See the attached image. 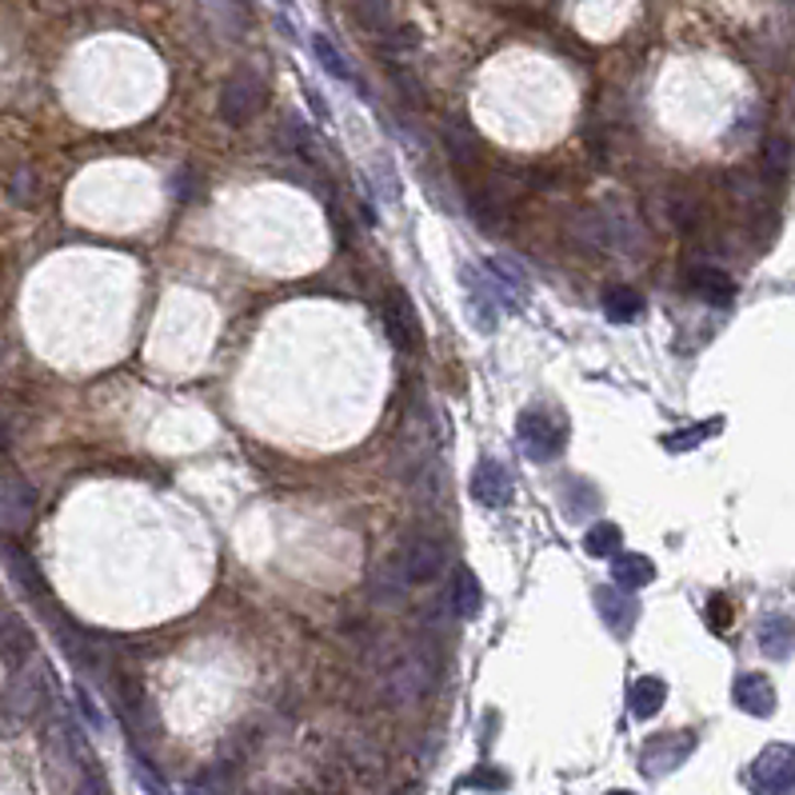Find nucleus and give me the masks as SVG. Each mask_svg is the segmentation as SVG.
I'll return each instance as SVG.
<instances>
[{
  "label": "nucleus",
  "mask_w": 795,
  "mask_h": 795,
  "mask_svg": "<svg viewBox=\"0 0 795 795\" xmlns=\"http://www.w3.org/2000/svg\"><path fill=\"white\" fill-rule=\"evenodd\" d=\"M36 512V492L21 472L0 468V528L24 531Z\"/></svg>",
  "instance_id": "8"
},
{
  "label": "nucleus",
  "mask_w": 795,
  "mask_h": 795,
  "mask_svg": "<svg viewBox=\"0 0 795 795\" xmlns=\"http://www.w3.org/2000/svg\"><path fill=\"white\" fill-rule=\"evenodd\" d=\"M516 440L528 460H536V464H552V460L563 456V448H568V424H563V416L556 408L531 404V408L519 412Z\"/></svg>",
  "instance_id": "2"
},
{
  "label": "nucleus",
  "mask_w": 795,
  "mask_h": 795,
  "mask_svg": "<svg viewBox=\"0 0 795 795\" xmlns=\"http://www.w3.org/2000/svg\"><path fill=\"white\" fill-rule=\"evenodd\" d=\"M464 787H480V792H504V787H508V775H504V772H492V768H484V772L468 775Z\"/></svg>",
  "instance_id": "31"
},
{
  "label": "nucleus",
  "mask_w": 795,
  "mask_h": 795,
  "mask_svg": "<svg viewBox=\"0 0 795 795\" xmlns=\"http://www.w3.org/2000/svg\"><path fill=\"white\" fill-rule=\"evenodd\" d=\"M608 795H631V792H608Z\"/></svg>",
  "instance_id": "36"
},
{
  "label": "nucleus",
  "mask_w": 795,
  "mask_h": 795,
  "mask_svg": "<svg viewBox=\"0 0 795 795\" xmlns=\"http://www.w3.org/2000/svg\"><path fill=\"white\" fill-rule=\"evenodd\" d=\"M0 560H4V568H9V575L16 580V587H21L24 596L33 600L36 608H41V612L53 608V592H48L45 575H41L36 560L29 556V548H21V544L12 540V536H0Z\"/></svg>",
  "instance_id": "4"
},
{
  "label": "nucleus",
  "mask_w": 795,
  "mask_h": 795,
  "mask_svg": "<svg viewBox=\"0 0 795 795\" xmlns=\"http://www.w3.org/2000/svg\"><path fill=\"white\" fill-rule=\"evenodd\" d=\"M408 592H412V580L408 572H404L400 556L376 563L372 580H368V596H372L376 608H404V604H408Z\"/></svg>",
  "instance_id": "12"
},
{
  "label": "nucleus",
  "mask_w": 795,
  "mask_h": 795,
  "mask_svg": "<svg viewBox=\"0 0 795 795\" xmlns=\"http://www.w3.org/2000/svg\"><path fill=\"white\" fill-rule=\"evenodd\" d=\"M9 448V432H4V424H0V452Z\"/></svg>",
  "instance_id": "35"
},
{
  "label": "nucleus",
  "mask_w": 795,
  "mask_h": 795,
  "mask_svg": "<svg viewBox=\"0 0 795 795\" xmlns=\"http://www.w3.org/2000/svg\"><path fill=\"white\" fill-rule=\"evenodd\" d=\"M687 288L696 292L699 300L707 304H716V309H728L731 300H736V280L724 272V268H692L687 272Z\"/></svg>",
  "instance_id": "17"
},
{
  "label": "nucleus",
  "mask_w": 795,
  "mask_h": 795,
  "mask_svg": "<svg viewBox=\"0 0 795 795\" xmlns=\"http://www.w3.org/2000/svg\"><path fill=\"white\" fill-rule=\"evenodd\" d=\"M256 109H260V80L253 72H236V77L224 80L221 89V121L233 124V128H244L253 121Z\"/></svg>",
  "instance_id": "10"
},
{
  "label": "nucleus",
  "mask_w": 795,
  "mask_h": 795,
  "mask_svg": "<svg viewBox=\"0 0 795 795\" xmlns=\"http://www.w3.org/2000/svg\"><path fill=\"white\" fill-rule=\"evenodd\" d=\"M668 704V684H663L660 675H640L628 692V707L636 719H656Z\"/></svg>",
  "instance_id": "20"
},
{
  "label": "nucleus",
  "mask_w": 795,
  "mask_h": 795,
  "mask_svg": "<svg viewBox=\"0 0 795 795\" xmlns=\"http://www.w3.org/2000/svg\"><path fill=\"white\" fill-rule=\"evenodd\" d=\"M707 616H712V624H716V631H728V604H724V600H712V604H707Z\"/></svg>",
  "instance_id": "33"
},
{
  "label": "nucleus",
  "mask_w": 795,
  "mask_h": 795,
  "mask_svg": "<svg viewBox=\"0 0 795 795\" xmlns=\"http://www.w3.org/2000/svg\"><path fill=\"white\" fill-rule=\"evenodd\" d=\"M751 784L763 795H795V748L772 743L751 763Z\"/></svg>",
  "instance_id": "7"
},
{
  "label": "nucleus",
  "mask_w": 795,
  "mask_h": 795,
  "mask_svg": "<svg viewBox=\"0 0 795 795\" xmlns=\"http://www.w3.org/2000/svg\"><path fill=\"white\" fill-rule=\"evenodd\" d=\"M400 563H404L412 584H432V580H440L444 568H448V552H444V544L432 540V536H412V540L404 544V552H400Z\"/></svg>",
  "instance_id": "11"
},
{
  "label": "nucleus",
  "mask_w": 795,
  "mask_h": 795,
  "mask_svg": "<svg viewBox=\"0 0 795 795\" xmlns=\"http://www.w3.org/2000/svg\"><path fill=\"white\" fill-rule=\"evenodd\" d=\"M472 500L480 508H504L516 496V484H512V472L500 460H480L472 472Z\"/></svg>",
  "instance_id": "13"
},
{
  "label": "nucleus",
  "mask_w": 795,
  "mask_h": 795,
  "mask_svg": "<svg viewBox=\"0 0 795 795\" xmlns=\"http://www.w3.org/2000/svg\"><path fill=\"white\" fill-rule=\"evenodd\" d=\"M352 16L368 33H392V0H356Z\"/></svg>",
  "instance_id": "24"
},
{
  "label": "nucleus",
  "mask_w": 795,
  "mask_h": 795,
  "mask_svg": "<svg viewBox=\"0 0 795 795\" xmlns=\"http://www.w3.org/2000/svg\"><path fill=\"white\" fill-rule=\"evenodd\" d=\"M731 699H736L740 712H748V716L755 719H768L775 712V687L772 680L760 672H743L740 680H736V687H731Z\"/></svg>",
  "instance_id": "15"
},
{
  "label": "nucleus",
  "mask_w": 795,
  "mask_h": 795,
  "mask_svg": "<svg viewBox=\"0 0 795 795\" xmlns=\"http://www.w3.org/2000/svg\"><path fill=\"white\" fill-rule=\"evenodd\" d=\"M77 699H80V712H85V719H89L92 728H104V716H100V707L92 704V696H89V687H77Z\"/></svg>",
  "instance_id": "32"
},
{
  "label": "nucleus",
  "mask_w": 795,
  "mask_h": 795,
  "mask_svg": "<svg viewBox=\"0 0 795 795\" xmlns=\"http://www.w3.org/2000/svg\"><path fill=\"white\" fill-rule=\"evenodd\" d=\"M760 652L772 660H787L795 652V624L787 616H768L760 624Z\"/></svg>",
  "instance_id": "21"
},
{
  "label": "nucleus",
  "mask_w": 795,
  "mask_h": 795,
  "mask_svg": "<svg viewBox=\"0 0 795 795\" xmlns=\"http://www.w3.org/2000/svg\"><path fill=\"white\" fill-rule=\"evenodd\" d=\"M380 321H384L388 340L396 344L400 352H416L424 344V328H421V316L412 309V300L404 288H392L384 296V309H380Z\"/></svg>",
  "instance_id": "5"
},
{
  "label": "nucleus",
  "mask_w": 795,
  "mask_h": 795,
  "mask_svg": "<svg viewBox=\"0 0 795 795\" xmlns=\"http://www.w3.org/2000/svg\"><path fill=\"white\" fill-rule=\"evenodd\" d=\"M600 216V240L608 244V248H619V253H636L643 244L640 236V224L631 221L628 212H596Z\"/></svg>",
  "instance_id": "18"
},
{
  "label": "nucleus",
  "mask_w": 795,
  "mask_h": 795,
  "mask_svg": "<svg viewBox=\"0 0 795 795\" xmlns=\"http://www.w3.org/2000/svg\"><path fill=\"white\" fill-rule=\"evenodd\" d=\"M699 221V204L692 197H675L672 200V224L675 228H696Z\"/></svg>",
  "instance_id": "30"
},
{
  "label": "nucleus",
  "mask_w": 795,
  "mask_h": 795,
  "mask_svg": "<svg viewBox=\"0 0 795 795\" xmlns=\"http://www.w3.org/2000/svg\"><path fill=\"white\" fill-rule=\"evenodd\" d=\"M280 4H288V0H280Z\"/></svg>",
  "instance_id": "37"
},
{
  "label": "nucleus",
  "mask_w": 795,
  "mask_h": 795,
  "mask_svg": "<svg viewBox=\"0 0 795 795\" xmlns=\"http://www.w3.org/2000/svg\"><path fill=\"white\" fill-rule=\"evenodd\" d=\"M719 428H724V421H712V424H696V428L672 432V436L663 440V448H668V452H687V448H696V444L712 440V436H716Z\"/></svg>",
  "instance_id": "28"
},
{
  "label": "nucleus",
  "mask_w": 795,
  "mask_h": 795,
  "mask_svg": "<svg viewBox=\"0 0 795 795\" xmlns=\"http://www.w3.org/2000/svg\"><path fill=\"white\" fill-rule=\"evenodd\" d=\"M48 696V675L45 668L36 660H29L24 668H16L4 687V699H0V716L9 719V724H24V719H33L41 707H45Z\"/></svg>",
  "instance_id": "3"
},
{
  "label": "nucleus",
  "mask_w": 795,
  "mask_h": 795,
  "mask_svg": "<svg viewBox=\"0 0 795 795\" xmlns=\"http://www.w3.org/2000/svg\"><path fill=\"white\" fill-rule=\"evenodd\" d=\"M460 288H464L468 312H472V324H475V328H480V332H492V328H496L500 312H508V309H504V300H500L496 284L488 280V272H480V268L464 265V268H460Z\"/></svg>",
  "instance_id": "9"
},
{
  "label": "nucleus",
  "mask_w": 795,
  "mask_h": 795,
  "mask_svg": "<svg viewBox=\"0 0 795 795\" xmlns=\"http://www.w3.org/2000/svg\"><path fill=\"white\" fill-rule=\"evenodd\" d=\"M133 775L141 780V787H144L148 795H168V784L153 772V763L144 760L141 751H133Z\"/></svg>",
  "instance_id": "29"
},
{
  "label": "nucleus",
  "mask_w": 795,
  "mask_h": 795,
  "mask_svg": "<svg viewBox=\"0 0 795 795\" xmlns=\"http://www.w3.org/2000/svg\"><path fill=\"white\" fill-rule=\"evenodd\" d=\"M787 168H792V141L787 136H772V141L763 144V172L780 180L787 177Z\"/></svg>",
  "instance_id": "27"
},
{
  "label": "nucleus",
  "mask_w": 795,
  "mask_h": 795,
  "mask_svg": "<svg viewBox=\"0 0 795 795\" xmlns=\"http://www.w3.org/2000/svg\"><path fill=\"white\" fill-rule=\"evenodd\" d=\"M692 751H696V736H692V731H660V736H652V740L643 743L640 772L660 780V775L675 772Z\"/></svg>",
  "instance_id": "6"
},
{
  "label": "nucleus",
  "mask_w": 795,
  "mask_h": 795,
  "mask_svg": "<svg viewBox=\"0 0 795 795\" xmlns=\"http://www.w3.org/2000/svg\"><path fill=\"white\" fill-rule=\"evenodd\" d=\"M33 648H36L33 628H29L21 616L4 612V616H0V660L16 672V668H24V663L33 660Z\"/></svg>",
  "instance_id": "16"
},
{
  "label": "nucleus",
  "mask_w": 795,
  "mask_h": 795,
  "mask_svg": "<svg viewBox=\"0 0 795 795\" xmlns=\"http://www.w3.org/2000/svg\"><path fill=\"white\" fill-rule=\"evenodd\" d=\"M77 795H104V784H100V775H85L80 780V787H77Z\"/></svg>",
  "instance_id": "34"
},
{
  "label": "nucleus",
  "mask_w": 795,
  "mask_h": 795,
  "mask_svg": "<svg viewBox=\"0 0 795 795\" xmlns=\"http://www.w3.org/2000/svg\"><path fill=\"white\" fill-rule=\"evenodd\" d=\"M436 675H440V656H436V648L416 643V648H408V652L388 668L384 696L392 699L396 707L421 704L432 687H436Z\"/></svg>",
  "instance_id": "1"
},
{
  "label": "nucleus",
  "mask_w": 795,
  "mask_h": 795,
  "mask_svg": "<svg viewBox=\"0 0 795 795\" xmlns=\"http://www.w3.org/2000/svg\"><path fill=\"white\" fill-rule=\"evenodd\" d=\"M656 580V563L640 552H616L612 556V584L628 587V592H640Z\"/></svg>",
  "instance_id": "19"
},
{
  "label": "nucleus",
  "mask_w": 795,
  "mask_h": 795,
  "mask_svg": "<svg viewBox=\"0 0 795 795\" xmlns=\"http://www.w3.org/2000/svg\"><path fill=\"white\" fill-rule=\"evenodd\" d=\"M604 316H608L612 324H631L643 316V296L636 292V288L628 284H612L608 292H604Z\"/></svg>",
  "instance_id": "23"
},
{
  "label": "nucleus",
  "mask_w": 795,
  "mask_h": 795,
  "mask_svg": "<svg viewBox=\"0 0 795 795\" xmlns=\"http://www.w3.org/2000/svg\"><path fill=\"white\" fill-rule=\"evenodd\" d=\"M312 53H316V60H321L324 65V72H328V77H336V80H344V85H352V68H348V60H344V53L336 45H332L328 36L324 33H316L312 36Z\"/></svg>",
  "instance_id": "25"
},
{
  "label": "nucleus",
  "mask_w": 795,
  "mask_h": 795,
  "mask_svg": "<svg viewBox=\"0 0 795 795\" xmlns=\"http://www.w3.org/2000/svg\"><path fill=\"white\" fill-rule=\"evenodd\" d=\"M792 4H795V0H792Z\"/></svg>",
  "instance_id": "38"
},
{
  "label": "nucleus",
  "mask_w": 795,
  "mask_h": 795,
  "mask_svg": "<svg viewBox=\"0 0 795 795\" xmlns=\"http://www.w3.org/2000/svg\"><path fill=\"white\" fill-rule=\"evenodd\" d=\"M448 608L460 619H472L475 612L484 608V592H480V584H475V575L468 568H456L452 587H448Z\"/></svg>",
  "instance_id": "22"
},
{
  "label": "nucleus",
  "mask_w": 795,
  "mask_h": 795,
  "mask_svg": "<svg viewBox=\"0 0 795 795\" xmlns=\"http://www.w3.org/2000/svg\"><path fill=\"white\" fill-rule=\"evenodd\" d=\"M596 612H600V619L616 631V636H631L636 619H640V604H636V596H628V587H619V584H600L596 587Z\"/></svg>",
  "instance_id": "14"
},
{
  "label": "nucleus",
  "mask_w": 795,
  "mask_h": 795,
  "mask_svg": "<svg viewBox=\"0 0 795 795\" xmlns=\"http://www.w3.org/2000/svg\"><path fill=\"white\" fill-rule=\"evenodd\" d=\"M619 540H624V531L616 524H592L584 531V548L587 556H600V560H612L619 552Z\"/></svg>",
  "instance_id": "26"
}]
</instances>
